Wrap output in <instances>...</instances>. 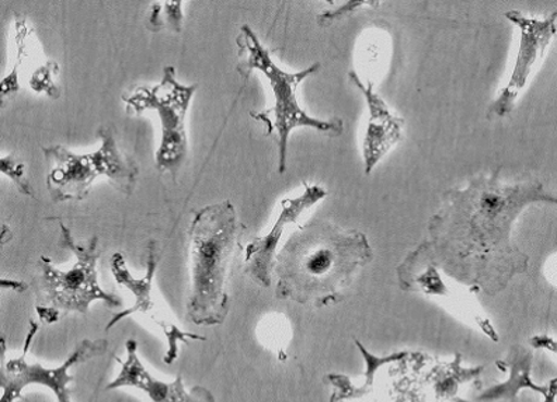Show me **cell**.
<instances>
[{
    "label": "cell",
    "mask_w": 557,
    "mask_h": 402,
    "mask_svg": "<svg viewBox=\"0 0 557 402\" xmlns=\"http://www.w3.org/2000/svg\"><path fill=\"white\" fill-rule=\"evenodd\" d=\"M556 202L541 183L503 186L496 177L479 178L450 196L430 223V249L459 282L502 290L511 276L524 273L527 256L512 249L511 226L528 203Z\"/></svg>",
    "instance_id": "6da1fadb"
},
{
    "label": "cell",
    "mask_w": 557,
    "mask_h": 402,
    "mask_svg": "<svg viewBox=\"0 0 557 402\" xmlns=\"http://www.w3.org/2000/svg\"><path fill=\"white\" fill-rule=\"evenodd\" d=\"M374 253L366 235L342 230L327 222L300 226L275 255L277 298L324 307L342 302L358 269Z\"/></svg>",
    "instance_id": "7a4b0ae2"
},
{
    "label": "cell",
    "mask_w": 557,
    "mask_h": 402,
    "mask_svg": "<svg viewBox=\"0 0 557 402\" xmlns=\"http://www.w3.org/2000/svg\"><path fill=\"white\" fill-rule=\"evenodd\" d=\"M239 229L231 201L212 203L193 217L188 227L191 282L186 313L196 326H221L230 314L227 284Z\"/></svg>",
    "instance_id": "3957f363"
},
{
    "label": "cell",
    "mask_w": 557,
    "mask_h": 402,
    "mask_svg": "<svg viewBox=\"0 0 557 402\" xmlns=\"http://www.w3.org/2000/svg\"><path fill=\"white\" fill-rule=\"evenodd\" d=\"M60 229V246L74 254L75 264L70 269L61 271L46 255L38 260L34 290L36 312L41 322L51 326L72 313L86 316L95 302L104 303L110 309L123 306V299L106 292L99 285L97 263L100 260V246L97 236L85 244H77L70 227L62 221Z\"/></svg>",
    "instance_id": "277c9868"
},
{
    "label": "cell",
    "mask_w": 557,
    "mask_h": 402,
    "mask_svg": "<svg viewBox=\"0 0 557 402\" xmlns=\"http://www.w3.org/2000/svg\"><path fill=\"white\" fill-rule=\"evenodd\" d=\"M237 48H239L240 64L237 65V72L247 79L251 71H259L270 81L271 89L275 97V105L273 109L264 111V113L253 114L251 117H271L273 120L264 121L268 125V134L277 130L278 134V172L284 173L287 168V152L289 135L295 128L307 127L319 130L329 137H341L344 133L342 120L321 121L309 117L302 109H300L297 99V89L305 79L312 76L319 71L321 65H312L305 71L288 74L275 65L271 60L268 48L263 47L256 33L249 26L240 28V34L236 38Z\"/></svg>",
    "instance_id": "5b68a950"
},
{
    "label": "cell",
    "mask_w": 557,
    "mask_h": 402,
    "mask_svg": "<svg viewBox=\"0 0 557 402\" xmlns=\"http://www.w3.org/2000/svg\"><path fill=\"white\" fill-rule=\"evenodd\" d=\"M101 140L94 153L77 154L62 145L42 148L48 167L47 188L55 203L84 201L97 178L106 177L120 192L131 196L139 176L135 160L120 152L110 127L97 130Z\"/></svg>",
    "instance_id": "8992f818"
},
{
    "label": "cell",
    "mask_w": 557,
    "mask_h": 402,
    "mask_svg": "<svg viewBox=\"0 0 557 402\" xmlns=\"http://www.w3.org/2000/svg\"><path fill=\"white\" fill-rule=\"evenodd\" d=\"M198 85L186 86L177 80L173 66L164 67L162 80L157 86H138L133 93L124 95L127 113L140 114L152 110L162 125L161 145L154 158L159 172L169 173L176 180L178 169L186 163L188 138L186 117Z\"/></svg>",
    "instance_id": "52a82bcc"
},
{
    "label": "cell",
    "mask_w": 557,
    "mask_h": 402,
    "mask_svg": "<svg viewBox=\"0 0 557 402\" xmlns=\"http://www.w3.org/2000/svg\"><path fill=\"white\" fill-rule=\"evenodd\" d=\"M38 328V323L30 319L23 355L12 360L8 357L7 338L0 336V390L3 391L0 402L23 400V390L33 385L48 387L54 392L58 401L70 402V385L75 380V377L70 375L72 367L103 356L109 350V342L106 339H84L61 366L46 367L41 363H28L26 356Z\"/></svg>",
    "instance_id": "ba28073f"
},
{
    "label": "cell",
    "mask_w": 557,
    "mask_h": 402,
    "mask_svg": "<svg viewBox=\"0 0 557 402\" xmlns=\"http://www.w3.org/2000/svg\"><path fill=\"white\" fill-rule=\"evenodd\" d=\"M161 261V253L157 241H150L147 250V274L144 278H134L129 273L127 264H125L124 255L115 253L111 256V273H113L115 280L124 288H127L134 297V304L124 312L115 314L110 319L106 331L117 326L121 319L133 316L135 313L148 316L157 326L161 327L164 337L168 339V351L164 353L163 362L166 365L177 361L178 357V342L188 343L190 341H207L206 337L197 336L194 332H186L183 329L174 326V324L166 317V314L157 306L153 302V279L157 274L158 264Z\"/></svg>",
    "instance_id": "9c48e42d"
},
{
    "label": "cell",
    "mask_w": 557,
    "mask_h": 402,
    "mask_svg": "<svg viewBox=\"0 0 557 402\" xmlns=\"http://www.w3.org/2000/svg\"><path fill=\"white\" fill-rule=\"evenodd\" d=\"M506 17L520 27L521 40L511 79L491 109V113L496 117H506L515 109L517 97L527 86L532 70L544 56L547 46L554 40L556 34L557 13L552 14L545 21L524 16L517 11L507 12Z\"/></svg>",
    "instance_id": "30bf717a"
},
{
    "label": "cell",
    "mask_w": 557,
    "mask_h": 402,
    "mask_svg": "<svg viewBox=\"0 0 557 402\" xmlns=\"http://www.w3.org/2000/svg\"><path fill=\"white\" fill-rule=\"evenodd\" d=\"M327 196V191L318 186H305L302 196L295 200H284L281 202V213L273 229L268 236L256 237L246 247L245 253V273L249 275L253 282L261 288H270L271 275H273L275 255L281 236L289 223L297 222L300 213L317 205Z\"/></svg>",
    "instance_id": "8fae6325"
},
{
    "label": "cell",
    "mask_w": 557,
    "mask_h": 402,
    "mask_svg": "<svg viewBox=\"0 0 557 402\" xmlns=\"http://www.w3.org/2000/svg\"><path fill=\"white\" fill-rule=\"evenodd\" d=\"M348 77L366 96L368 109H370V123H368L364 145H362L366 173L370 174L385 156L387 150L394 148L401 139L405 121L391 113L385 101L372 89L371 81H368L367 85L362 84L356 72H350Z\"/></svg>",
    "instance_id": "7c38bea8"
},
{
    "label": "cell",
    "mask_w": 557,
    "mask_h": 402,
    "mask_svg": "<svg viewBox=\"0 0 557 402\" xmlns=\"http://www.w3.org/2000/svg\"><path fill=\"white\" fill-rule=\"evenodd\" d=\"M127 348V361L120 363L121 370L119 376L110 382L106 390H117L121 387H135V389L147 392L150 400L154 402H187V401H207L206 397L193 395L184 389L182 377H177L172 382L154 379L150 373L145 369L143 362L138 357V342L135 339H128L125 343Z\"/></svg>",
    "instance_id": "4fadbf2b"
},
{
    "label": "cell",
    "mask_w": 557,
    "mask_h": 402,
    "mask_svg": "<svg viewBox=\"0 0 557 402\" xmlns=\"http://www.w3.org/2000/svg\"><path fill=\"white\" fill-rule=\"evenodd\" d=\"M502 369H508L510 372V379L504 385L493 387L479 397L481 401H496V400H508L516 401L518 391L521 389H532L537 392H542L546 397V401H552V395L547 391L546 387H541L532 382L530 373L532 365V353L524 350L522 347H516L511 351L510 355L503 362L497 363Z\"/></svg>",
    "instance_id": "5bb4252c"
},
{
    "label": "cell",
    "mask_w": 557,
    "mask_h": 402,
    "mask_svg": "<svg viewBox=\"0 0 557 402\" xmlns=\"http://www.w3.org/2000/svg\"><path fill=\"white\" fill-rule=\"evenodd\" d=\"M33 30L28 27L26 18H16V43H17V56L16 64H14L11 74H9L2 81H0V109L7 103L9 97L16 95L21 90V75L18 71L23 65L24 56L27 55L28 51L32 50L33 42Z\"/></svg>",
    "instance_id": "9a60e30c"
},
{
    "label": "cell",
    "mask_w": 557,
    "mask_h": 402,
    "mask_svg": "<svg viewBox=\"0 0 557 402\" xmlns=\"http://www.w3.org/2000/svg\"><path fill=\"white\" fill-rule=\"evenodd\" d=\"M183 22V2L153 3L150 4L145 26L150 33L171 30L181 34Z\"/></svg>",
    "instance_id": "2e32d148"
},
{
    "label": "cell",
    "mask_w": 557,
    "mask_h": 402,
    "mask_svg": "<svg viewBox=\"0 0 557 402\" xmlns=\"http://www.w3.org/2000/svg\"><path fill=\"white\" fill-rule=\"evenodd\" d=\"M0 174L11 178L14 186L23 196L34 198V190L32 184L26 178V166L14 156L0 158ZM13 240V231L11 227L0 222V247L11 243Z\"/></svg>",
    "instance_id": "e0dca14e"
},
{
    "label": "cell",
    "mask_w": 557,
    "mask_h": 402,
    "mask_svg": "<svg viewBox=\"0 0 557 402\" xmlns=\"http://www.w3.org/2000/svg\"><path fill=\"white\" fill-rule=\"evenodd\" d=\"M60 74V65L55 61H47L46 64L37 67L30 77V86L37 93H46L51 99H60V89L55 85V77Z\"/></svg>",
    "instance_id": "ac0fdd59"
},
{
    "label": "cell",
    "mask_w": 557,
    "mask_h": 402,
    "mask_svg": "<svg viewBox=\"0 0 557 402\" xmlns=\"http://www.w3.org/2000/svg\"><path fill=\"white\" fill-rule=\"evenodd\" d=\"M380 7V3L372 2H347L338 7L336 11H326L318 16V22L321 26H331L334 22L341 21V18L348 16L354 12H357L358 9L362 8H376Z\"/></svg>",
    "instance_id": "d6986e66"
},
{
    "label": "cell",
    "mask_w": 557,
    "mask_h": 402,
    "mask_svg": "<svg viewBox=\"0 0 557 402\" xmlns=\"http://www.w3.org/2000/svg\"><path fill=\"white\" fill-rule=\"evenodd\" d=\"M27 288L28 285L22 282V280L0 279V289L12 290V292L16 293H23L26 292Z\"/></svg>",
    "instance_id": "ffe728a7"
},
{
    "label": "cell",
    "mask_w": 557,
    "mask_h": 402,
    "mask_svg": "<svg viewBox=\"0 0 557 402\" xmlns=\"http://www.w3.org/2000/svg\"><path fill=\"white\" fill-rule=\"evenodd\" d=\"M535 348H547V350L556 351V343L549 337H536L531 341Z\"/></svg>",
    "instance_id": "44dd1931"
}]
</instances>
